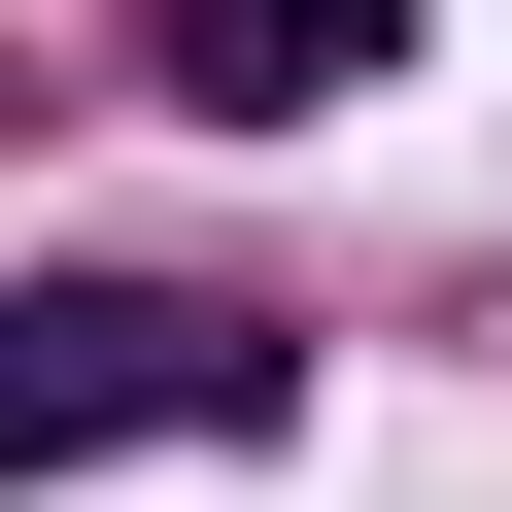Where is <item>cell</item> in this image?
<instances>
[{
  "instance_id": "cell-1",
  "label": "cell",
  "mask_w": 512,
  "mask_h": 512,
  "mask_svg": "<svg viewBox=\"0 0 512 512\" xmlns=\"http://www.w3.org/2000/svg\"><path fill=\"white\" fill-rule=\"evenodd\" d=\"M308 342L205 308V274H0V478H103V444H274Z\"/></svg>"
},
{
  "instance_id": "cell-2",
  "label": "cell",
  "mask_w": 512,
  "mask_h": 512,
  "mask_svg": "<svg viewBox=\"0 0 512 512\" xmlns=\"http://www.w3.org/2000/svg\"><path fill=\"white\" fill-rule=\"evenodd\" d=\"M376 69H410V0H171V103H239V137H308Z\"/></svg>"
}]
</instances>
